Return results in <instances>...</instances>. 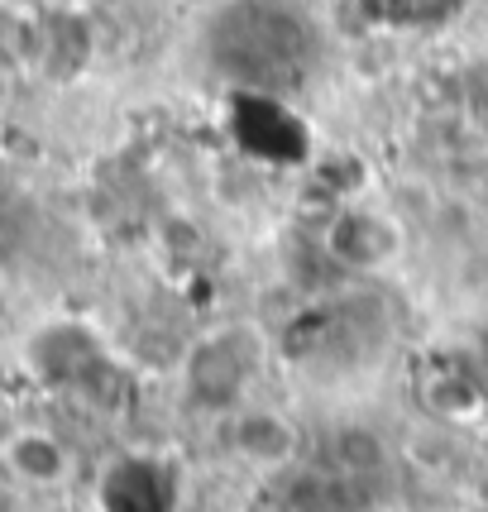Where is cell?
I'll return each mask as SVG.
<instances>
[{"label":"cell","instance_id":"6da1fadb","mask_svg":"<svg viewBox=\"0 0 488 512\" xmlns=\"http://www.w3.org/2000/svg\"><path fill=\"white\" fill-rule=\"evenodd\" d=\"M264 369V345L249 326H221L201 335L182 359V388L201 412H235Z\"/></svg>","mask_w":488,"mask_h":512},{"label":"cell","instance_id":"7a4b0ae2","mask_svg":"<svg viewBox=\"0 0 488 512\" xmlns=\"http://www.w3.org/2000/svg\"><path fill=\"white\" fill-rule=\"evenodd\" d=\"M326 254L345 273H383L402 254V225L388 211L350 206L326 225Z\"/></svg>","mask_w":488,"mask_h":512},{"label":"cell","instance_id":"3957f363","mask_svg":"<svg viewBox=\"0 0 488 512\" xmlns=\"http://www.w3.org/2000/svg\"><path fill=\"white\" fill-rule=\"evenodd\" d=\"M230 450L254 469H283L302 450V431L278 407H235L230 412Z\"/></svg>","mask_w":488,"mask_h":512},{"label":"cell","instance_id":"277c9868","mask_svg":"<svg viewBox=\"0 0 488 512\" xmlns=\"http://www.w3.org/2000/svg\"><path fill=\"white\" fill-rule=\"evenodd\" d=\"M0 465L10 469V479H20L24 489H63L67 479H72V450L58 431H48V426H20V431H10L5 436V446H0Z\"/></svg>","mask_w":488,"mask_h":512}]
</instances>
